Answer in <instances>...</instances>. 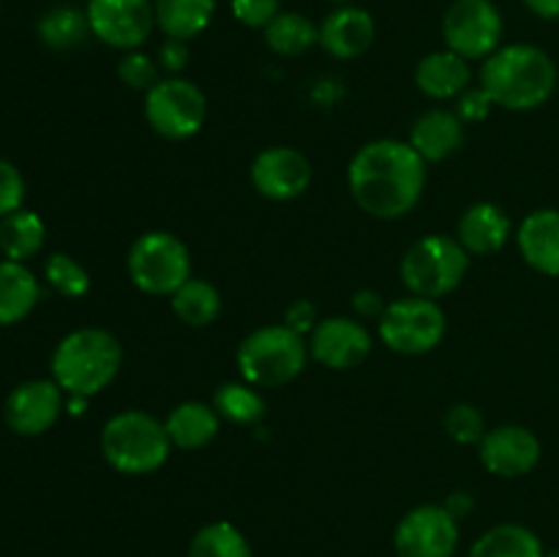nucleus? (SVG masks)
Segmentation results:
<instances>
[{
	"label": "nucleus",
	"mask_w": 559,
	"mask_h": 557,
	"mask_svg": "<svg viewBox=\"0 0 559 557\" xmlns=\"http://www.w3.org/2000/svg\"><path fill=\"white\" fill-rule=\"evenodd\" d=\"M355 202L374 218H402L420 202L426 189V162L409 142H366L347 169Z\"/></svg>",
	"instance_id": "f257e3e1"
},
{
	"label": "nucleus",
	"mask_w": 559,
	"mask_h": 557,
	"mask_svg": "<svg viewBox=\"0 0 559 557\" xmlns=\"http://www.w3.org/2000/svg\"><path fill=\"white\" fill-rule=\"evenodd\" d=\"M480 87L511 112L538 109L557 87V66L535 44H506L480 66Z\"/></svg>",
	"instance_id": "f03ea898"
},
{
	"label": "nucleus",
	"mask_w": 559,
	"mask_h": 557,
	"mask_svg": "<svg viewBox=\"0 0 559 557\" xmlns=\"http://www.w3.org/2000/svg\"><path fill=\"white\" fill-rule=\"evenodd\" d=\"M123 347L104 328H80L58 342L52 353V380L66 396H96L118 377Z\"/></svg>",
	"instance_id": "7ed1b4c3"
},
{
	"label": "nucleus",
	"mask_w": 559,
	"mask_h": 557,
	"mask_svg": "<svg viewBox=\"0 0 559 557\" xmlns=\"http://www.w3.org/2000/svg\"><path fill=\"white\" fill-rule=\"evenodd\" d=\"M173 442H169L164 420L142 413L123 410L112 415L102 429V457L112 470L123 475L156 473L167 462Z\"/></svg>",
	"instance_id": "20e7f679"
},
{
	"label": "nucleus",
	"mask_w": 559,
	"mask_h": 557,
	"mask_svg": "<svg viewBox=\"0 0 559 557\" xmlns=\"http://www.w3.org/2000/svg\"><path fill=\"white\" fill-rule=\"evenodd\" d=\"M309 360V344L300 333L278 325L251 331L238 347V371L254 388H276L293 382Z\"/></svg>",
	"instance_id": "39448f33"
},
{
	"label": "nucleus",
	"mask_w": 559,
	"mask_h": 557,
	"mask_svg": "<svg viewBox=\"0 0 559 557\" xmlns=\"http://www.w3.org/2000/svg\"><path fill=\"white\" fill-rule=\"evenodd\" d=\"M469 254L451 235H424L402 257L404 287L420 298H442L464 282Z\"/></svg>",
	"instance_id": "423d86ee"
},
{
	"label": "nucleus",
	"mask_w": 559,
	"mask_h": 557,
	"mask_svg": "<svg viewBox=\"0 0 559 557\" xmlns=\"http://www.w3.org/2000/svg\"><path fill=\"white\" fill-rule=\"evenodd\" d=\"M126 268L136 289L147 295H173L191 278V257L183 240L164 229L142 233L131 244Z\"/></svg>",
	"instance_id": "0eeeda50"
},
{
	"label": "nucleus",
	"mask_w": 559,
	"mask_h": 557,
	"mask_svg": "<svg viewBox=\"0 0 559 557\" xmlns=\"http://www.w3.org/2000/svg\"><path fill=\"white\" fill-rule=\"evenodd\" d=\"M442 336H445V311L431 298L407 295L388 304L380 317V339L393 353H431Z\"/></svg>",
	"instance_id": "6e6552de"
},
{
	"label": "nucleus",
	"mask_w": 559,
	"mask_h": 557,
	"mask_svg": "<svg viewBox=\"0 0 559 557\" xmlns=\"http://www.w3.org/2000/svg\"><path fill=\"white\" fill-rule=\"evenodd\" d=\"M207 115L205 93L183 76L158 80L145 93V120L167 140H189L202 129Z\"/></svg>",
	"instance_id": "1a4fd4ad"
},
{
	"label": "nucleus",
	"mask_w": 559,
	"mask_h": 557,
	"mask_svg": "<svg viewBox=\"0 0 559 557\" xmlns=\"http://www.w3.org/2000/svg\"><path fill=\"white\" fill-rule=\"evenodd\" d=\"M500 9L491 0H453L442 16L445 49L467 60H486L502 47Z\"/></svg>",
	"instance_id": "9d476101"
},
{
	"label": "nucleus",
	"mask_w": 559,
	"mask_h": 557,
	"mask_svg": "<svg viewBox=\"0 0 559 557\" xmlns=\"http://www.w3.org/2000/svg\"><path fill=\"white\" fill-rule=\"evenodd\" d=\"M91 33L115 49H140L156 31L153 0H87L85 5Z\"/></svg>",
	"instance_id": "9b49d317"
},
{
	"label": "nucleus",
	"mask_w": 559,
	"mask_h": 557,
	"mask_svg": "<svg viewBox=\"0 0 559 557\" xmlns=\"http://www.w3.org/2000/svg\"><path fill=\"white\" fill-rule=\"evenodd\" d=\"M456 546L459 519L435 502L404 513L393 533V549L399 557H453Z\"/></svg>",
	"instance_id": "f8f14e48"
},
{
	"label": "nucleus",
	"mask_w": 559,
	"mask_h": 557,
	"mask_svg": "<svg viewBox=\"0 0 559 557\" xmlns=\"http://www.w3.org/2000/svg\"><path fill=\"white\" fill-rule=\"evenodd\" d=\"M63 388L55 380L20 382L5 396L3 418L9 429L20 437H38L58 424L63 413Z\"/></svg>",
	"instance_id": "ddd939ff"
},
{
	"label": "nucleus",
	"mask_w": 559,
	"mask_h": 557,
	"mask_svg": "<svg viewBox=\"0 0 559 557\" xmlns=\"http://www.w3.org/2000/svg\"><path fill=\"white\" fill-rule=\"evenodd\" d=\"M480 464L500 478H519L538 467L540 440L527 426L506 424L489 429L478 442Z\"/></svg>",
	"instance_id": "4468645a"
},
{
	"label": "nucleus",
	"mask_w": 559,
	"mask_h": 557,
	"mask_svg": "<svg viewBox=\"0 0 559 557\" xmlns=\"http://www.w3.org/2000/svg\"><path fill=\"white\" fill-rule=\"evenodd\" d=\"M311 183V164L300 151L287 145L265 147L251 164V186L276 202L295 200Z\"/></svg>",
	"instance_id": "2eb2a0df"
},
{
	"label": "nucleus",
	"mask_w": 559,
	"mask_h": 557,
	"mask_svg": "<svg viewBox=\"0 0 559 557\" xmlns=\"http://www.w3.org/2000/svg\"><path fill=\"white\" fill-rule=\"evenodd\" d=\"M309 353L328 369H355L371 353V333L364 322L349 317H328L317 322L309 339Z\"/></svg>",
	"instance_id": "dca6fc26"
},
{
	"label": "nucleus",
	"mask_w": 559,
	"mask_h": 557,
	"mask_svg": "<svg viewBox=\"0 0 559 557\" xmlns=\"http://www.w3.org/2000/svg\"><path fill=\"white\" fill-rule=\"evenodd\" d=\"M374 16L360 5H336L320 22V47L336 60H355L366 55L374 44Z\"/></svg>",
	"instance_id": "f3484780"
},
{
	"label": "nucleus",
	"mask_w": 559,
	"mask_h": 557,
	"mask_svg": "<svg viewBox=\"0 0 559 557\" xmlns=\"http://www.w3.org/2000/svg\"><path fill=\"white\" fill-rule=\"evenodd\" d=\"M519 251L533 271L559 276V211L538 208L522 222L516 233Z\"/></svg>",
	"instance_id": "a211bd4d"
},
{
	"label": "nucleus",
	"mask_w": 559,
	"mask_h": 557,
	"mask_svg": "<svg viewBox=\"0 0 559 557\" xmlns=\"http://www.w3.org/2000/svg\"><path fill=\"white\" fill-rule=\"evenodd\" d=\"M473 82V66L467 58L451 52V49H437V52L424 55L415 66V85L420 93L437 102L459 98Z\"/></svg>",
	"instance_id": "6ab92c4d"
},
{
	"label": "nucleus",
	"mask_w": 559,
	"mask_h": 557,
	"mask_svg": "<svg viewBox=\"0 0 559 557\" xmlns=\"http://www.w3.org/2000/svg\"><path fill=\"white\" fill-rule=\"evenodd\" d=\"M459 244L467 254H495L511 238V218L495 202H475L459 218Z\"/></svg>",
	"instance_id": "aec40b11"
},
{
	"label": "nucleus",
	"mask_w": 559,
	"mask_h": 557,
	"mask_svg": "<svg viewBox=\"0 0 559 557\" xmlns=\"http://www.w3.org/2000/svg\"><path fill=\"white\" fill-rule=\"evenodd\" d=\"M409 145L426 164L442 162L456 153L464 142V123L451 109H429L409 129Z\"/></svg>",
	"instance_id": "412c9836"
},
{
	"label": "nucleus",
	"mask_w": 559,
	"mask_h": 557,
	"mask_svg": "<svg viewBox=\"0 0 559 557\" xmlns=\"http://www.w3.org/2000/svg\"><path fill=\"white\" fill-rule=\"evenodd\" d=\"M41 298L38 278L25 262L0 260V328L22 322Z\"/></svg>",
	"instance_id": "4be33fe9"
},
{
	"label": "nucleus",
	"mask_w": 559,
	"mask_h": 557,
	"mask_svg": "<svg viewBox=\"0 0 559 557\" xmlns=\"http://www.w3.org/2000/svg\"><path fill=\"white\" fill-rule=\"evenodd\" d=\"M169 442L183 451H194V448H205L207 442L216 440L218 435V413L213 404L202 402H183L167 415L164 420Z\"/></svg>",
	"instance_id": "5701e85b"
},
{
	"label": "nucleus",
	"mask_w": 559,
	"mask_h": 557,
	"mask_svg": "<svg viewBox=\"0 0 559 557\" xmlns=\"http://www.w3.org/2000/svg\"><path fill=\"white\" fill-rule=\"evenodd\" d=\"M156 27L167 38L191 42L211 25L216 0H153Z\"/></svg>",
	"instance_id": "b1692460"
},
{
	"label": "nucleus",
	"mask_w": 559,
	"mask_h": 557,
	"mask_svg": "<svg viewBox=\"0 0 559 557\" xmlns=\"http://www.w3.org/2000/svg\"><path fill=\"white\" fill-rule=\"evenodd\" d=\"M44 238H47V227L36 211L20 208V211L0 218V254H3V260L27 262L41 251Z\"/></svg>",
	"instance_id": "393cba45"
},
{
	"label": "nucleus",
	"mask_w": 559,
	"mask_h": 557,
	"mask_svg": "<svg viewBox=\"0 0 559 557\" xmlns=\"http://www.w3.org/2000/svg\"><path fill=\"white\" fill-rule=\"evenodd\" d=\"M469 557H544V544L524 524L506 522L486 530L473 544Z\"/></svg>",
	"instance_id": "a878e982"
},
{
	"label": "nucleus",
	"mask_w": 559,
	"mask_h": 557,
	"mask_svg": "<svg viewBox=\"0 0 559 557\" xmlns=\"http://www.w3.org/2000/svg\"><path fill=\"white\" fill-rule=\"evenodd\" d=\"M262 33H265L267 47L282 58H298L320 44V25L298 11H282Z\"/></svg>",
	"instance_id": "bb28decb"
},
{
	"label": "nucleus",
	"mask_w": 559,
	"mask_h": 557,
	"mask_svg": "<svg viewBox=\"0 0 559 557\" xmlns=\"http://www.w3.org/2000/svg\"><path fill=\"white\" fill-rule=\"evenodd\" d=\"M169 298H173V311L178 315V320L191 328L211 325V322H216L218 311H222V295L205 278L191 276Z\"/></svg>",
	"instance_id": "cd10ccee"
},
{
	"label": "nucleus",
	"mask_w": 559,
	"mask_h": 557,
	"mask_svg": "<svg viewBox=\"0 0 559 557\" xmlns=\"http://www.w3.org/2000/svg\"><path fill=\"white\" fill-rule=\"evenodd\" d=\"M87 33H91V25H87L85 11L74 9V5H55L38 20V38L58 52L80 47Z\"/></svg>",
	"instance_id": "c85d7f7f"
},
{
	"label": "nucleus",
	"mask_w": 559,
	"mask_h": 557,
	"mask_svg": "<svg viewBox=\"0 0 559 557\" xmlns=\"http://www.w3.org/2000/svg\"><path fill=\"white\" fill-rule=\"evenodd\" d=\"M189 557H254L246 535L233 522H207L194 533Z\"/></svg>",
	"instance_id": "c756f323"
},
{
	"label": "nucleus",
	"mask_w": 559,
	"mask_h": 557,
	"mask_svg": "<svg viewBox=\"0 0 559 557\" xmlns=\"http://www.w3.org/2000/svg\"><path fill=\"white\" fill-rule=\"evenodd\" d=\"M213 410L233 424H257L265 415V399L249 382H224L213 393Z\"/></svg>",
	"instance_id": "7c9ffc66"
},
{
	"label": "nucleus",
	"mask_w": 559,
	"mask_h": 557,
	"mask_svg": "<svg viewBox=\"0 0 559 557\" xmlns=\"http://www.w3.org/2000/svg\"><path fill=\"white\" fill-rule=\"evenodd\" d=\"M44 276H47L49 287L60 293L63 298H82L91 289V276L85 268L69 254H52L44 265Z\"/></svg>",
	"instance_id": "2f4dec72"
},
{
	"label": "nucleus",
	"mask_w": 559,
	"mask_h": 557,
	"mask_svg": "<svg viewBox=\"0 0 559 557\" xmlns=\"http://www.w3.org/2000/svg\"><path fill=\"white\" fill-rule=\"evenodd\" d=\"M445 431L459 446H478L489 429L484 424V415L473 404H453L445 415Z\"/></svg>",
	"instance_id": "473e14b6"
},
{
	"label": "nucleus",
	"mask_w": 559,
	"mask_h": 557,
	"mask_svg": "<svg viewBox=\"0 0 559 557\" xmlns=\"http://www.w3.org/2000/svg\"><path fill=\"white\" fill-rule=\"evenodd\" d=\"M158 60H153L151 55L140 52V49H129V52L120 58L118 63V76L126 87H134V91H151L158 82Z\"/></svg>",
	"instance_id": "72a5a7b5"
},
{
	"label": "nucleus",
	"mask_w": 559,
	"mask_h": 557,
	"mask_svg": "<svg viewBox=\"0 0 559 557\" xmlns=\"http://www.w3.org/2000/svg\"><path fill=\"white\" fill-rule=\"evenodd\" d=\"M229 9L240 25L265 31L282 14V0H229Z\"/></svg>",
	"instance_id": "f704fd0d"
},
{
	"label": "nucleus",
	"mask_w": 559,
	"mask_h": 557,
	"mask_svg": "<svg viewBox=\"0 0 559 557\" xmlns=\"http://www.w3.org/2000/svg\"><path fill=\"white\" fill-rule=\"evenodd\" d=\"M25 200V178L11 162L0 158V218L20 211Z\"/></svg>",
	"instance_id": "c9c22d12"
},
{
	"label": "nucleus",
	"mask_w": 559,
	"mask_h": 557,
	"mask_svg": "<svg viewBox=\"0 0 559 557\" xmlns=\"http://www.w3.org/2000/svg\"><path fill=\"white\" fill-rule=\"evenodd\" d=\"M491 107H497L495 98H491L489 93L478 85V87H467V91L459 96L456 109H453V112H456L459 120L467 126V123H480V120L489 118Z\"/></svg>",
	"instance_id": "e433bc0d"
},
{
	"label": "nucleus",
	"mask_w": 559,
	"mask_h": 557,
	"mask_svg": "<svg viewBox=\"0 0 559 557\" xmlns=\"http://www.w3.org/2000/svg\"><path fill=\"white\" fill-rule=\"evenodd\" d=\"M158 66L164 71H169V76H178L180 71L189 63V42H180V38H164V44L158 47Z\"/></svg>",
	"instance_id": "4c0bfd02"
},
{
	"label": "nucleus",
	"mask_w": 559,
	"mask_h": 557,
	"mask_svg": "<svg viewBox=\"0 0 559 557\" xmlns=\"http://www.w3.org/2000/svg\"><path fill=\"white\" fill-rule=\"evenodd\" d=\"M317 306L311 304V300H295L293 306H287V311H284V325L293 328L295 333H311L317 328Z\"/></svg>",
	"instance_id": "58836bf2"
},
{
	"label": "nucleus",
	"mask_w": 559,
	"mask_h": 557,
	"mask_svg": "<svg viewBox=\"0 0 559 557\" xmlns=\"http://www.w3.org/2000/svg\"><path fill=\"white\" fill-rule=\"evenodd\" d=\"M353 306L360 317H377V320H380L382 311L388 309V304L382 300V295L374 293V289H360V293L355 295Z\"/></svg>",
	"instance_id": "ea45409f"
},
{
	"label": "nucleus",
	"mask_w": 559,
	"mask_h": 557,
	"mask_svg": "<svg viewBox=\"0 0 559 557\" xmlns=\"http://www.w3.org/2000/svg\"><path fill=\"white\" fill-rule=\"evenodd\" d=\"M524 5L540 20H559V0H524Z\"/></svg>",
	"instance_id": "a19ab883"
},
{
	"label": "nucleus",
	"mask_w": 559,
	"mask_h": 557,
	"mask_svg": "<svg viewBox=\"0 0 559 557\" xmlns=\"http://www.w3.org/2000/svg\"><path fill=\"white\" fill-rule=\"evenodd\" d=\"M445 508H448V511H451L456 519H464L469 511H473V497L464 495V491H456V495L448 497Z\"/></svg>",
	"instance_id": "79ce46f5"
},
{
	"label": "nucleus",
	"mask_w": 559,
	"mask_h": 557,
	"mask_svg": "<svg viewBox=\"0 0 559 557\" xmlns=\"http://www.w3.org/2000/svg\"><path fill=\"white\" fill-rule=\"evenodd\" d=\"M331 3H338V5H347V3H353V0H331Z\"/></svg>",
	"instance_id": "37998d69"
},
{
	"label": "nucleus",
	"mask_w": 559,
	"mask_h": 557,
	"mask_svg": "<svg viewBox=\"0 0 559 557\" xmlns=\"http://www.w3.org/2000/svg\"><path fill=\"white\" fill-rule=\"evenodd\" d=\"M544 557H559V549H555V552H549V555H544Z\"/></svg>",
	"instance_id": "c03bdc74"
}]
</instances>
